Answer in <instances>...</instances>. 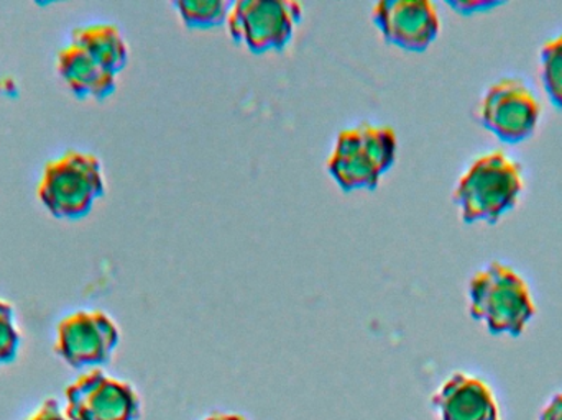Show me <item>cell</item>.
<instances>
[{
    "label": "cell",
    "mask_w": 562,
    "mask_h": 420,
    "mask_svg": "<svg viewBox=\"0 0 562 420\" xmlns=\"http://www.w3.org/2000/svg\"><path fill=\"white\" fill-rule=\"evenodd\" d=\"M524 191L521 167L505 151L479 157L456 184L454 203L468 224H495L517 206Z\"/></svg>",
    "instance_id": "3957f363"
},
{
    "label": "cell",
    "mask_w": 562,
    "mask_h": 420,
    "mask_svg": "<svg viewBox=\"0 0 562 420\" xmlns=\"http://www.w3.org/2000/svg\"><path fill=\"white\" fill-rule=\"evenodd\" d=\"M538 420H562V391L557 393L550 401L543 406Z\"/></svg>",
    "instance_id": "ac0fdd59"
},
{
    "label": "cell",
    "mask_w": 562,
    "mask_h": 420,
    "mask_svg": "<svg viewBox=\"0 0 562 420\" xmlns=\"http://www.w3.org/2000/svg\"><path fill=\"white\" fill-rule=\"evenodd\" d=\"M541 104L518 78H502L491 86L479 105V121L505 144H520L537 130Z\"/></svg>",
    "instance_id": "8992f818"
},
{
    "label": "cell",
    "mask_w": 562,
    "mask_h": 420,
    "mask_svg": "<svg viewBox=\"0 0 562 420\" xmlns=\"http://www.w3.org/2000/svg\"><path fill=\"white\" fill-rule=\"evenodd\" d=\"M206 420H223V415H214V416H211V418H207ZM233 420H247V419L240 418V416H233Z\"/></svg>",
    "instance_id": "d6986e66"
},
{
    "label": "cell",
    "mask_w": 562,
    "mask_h": 420,
    "mask_svg": "<svg viewBox=\"0 0 562 420\" xmlns=\"http://www.w3.org/2000/svg\"><path fill=\"white\" fill-rule=\"evenodd\" d=\"M501 3L497 0H449L448 5L462 15H472V13L487 12Z\"/></svg>",
    "instance_id": "2e32d148"
},
{
    "label": "cell",
    "mask_w": 562,
    "mask_h": 420,
    "mask_svg": "<svg viewBox=\"0 0 562 420\" xmlns=\"http://www.w3.org/2000/svg\"><path fill=\"white\" fill-rule=\"evenodd\" d=\"M119 342L121 330L104 310H78L56 327V353L76 370L105 365Z\"/></svg>",
    "instance_id": "52a82bcc"
},
{
    "label": "cell",
    "mask_w": 562,
    "mask_h": 420,
    "mask_svg": "<svg viewBox=\"0 0 562 420\" xmlns=\"http://www.w3.org/2000/svg\"><path fill=\"white\" fill-rule=\"evenodd\" d=\"M71 42L95 56L105 68L119 75L127 66L128 45L114 23H91L71 32Z\"/></svg>",
    "instance_id": "7c38bea8"
},
{
    "label": "cell",
    "mask_w": 562,
    "mask_h": 420,
    "mask_svg": "<svg viewBox=\"0 0 562 420\" xmlns=\"http://www.w3.org/2000/svg\"><path fill=\"white\" fill-rule=\"evenodd\" d=\"M20 342L22 337L16 327L15 309L7 300L0 299V366L15 362Z\"/></svg>",
    "instance_id": "9a60e30c"
},
{
    "label": "cell",
    "mask_w": 562,
    "mask_h": 420,
    "mask_svg": "<svg viewBox=\"0 0 562 420\" xmlns=\"http://www.w3.org/2000/svg\"><path fill=\"white\" fill-rule=\"evenodd\" d=\"M441 420H502L494 389L479 376L456 372L431 399Z\"/></svg>",
    "instance_id": "30bf717a"
},
{
    "label": "cell",
    "mask_w": 562,
    "mask_h": 420,
    "mask_svg": "<svg viewBox=\"0 0 562 420\" xmlns=\"http://www.w3.org/2000/svg\"><path fill=\"white\" fill-rule=\"evenodd\" d=\"M105 193L104 168L94 154L68 150L46 163L38 184V197L56 218L78 220Z\"/></svg>",
    "instance_id": "277c9868"
},
{
    "label": "cell",
    "mask_w": 562,
    "mask_h": 420,
    "mask_svg": "<svg viewBox=\"0 0 562 420\" xmlns=\"http://www.w3.org/2000/svg\"><path fill=\"white\" fill-rule=\"evenodd\" d=\"M29 420H69L63 415L61 406L56 399H46L42 408L35 412Z\"/></svg>",
    "instance_id": "e0dca14e"
},
{
    "label": "cell",
    "mask_w": 562,
    "mask_h": 420,
    "mask_svg": "<svg viewBox=\"0 0 562 420\" xmlns=\"http://www.w3.org/2000/svg\"><path fill=\"white\" fill-rule=\"evenodd\" d=\"M372 20L383 38L408 52H425L441 32V16L431 0H380Z\"/></svg>",
    "instance_id": "9c48e42d"
},
{
    "label": "cell",
    "mask_w": 562,
    "mask_h": 420,
    "mask_svg": "<svg viewBox=\"0 0 562 420\" xmlns=\"http://www.w3.org/2000/svg\"><path fill=\"white\" fill-rule=\"evenodd\" d=\"M541 79L551 104L562 109V33L541 48Z\"/></svg>",
    "instance_id": "5bb4252c"
},
{
    "label": "cell",
    "mask_w": 562,
    "mask_h": 420,
    "mask_svg": "<svg viewBox=\"0 0 562 420\" xmlns=\"http://www.w3.org/2000/svg\"><path fill=\"white\" fill-rule=\"evenodd\" d=\"M303 10L297 0H234L226 25L234 42L244 43L250 52L283 49Z\"/></svg>",
    "instance_id": "5b68a950"
},
{
    "label": "cell",
    "mask_w": 562,
    "mask_h": 420,
    "mask_svg": "<svg viewBox=\"0 0 562 420\" xmlns=\"http://www.w3.org/2000/svg\"><path fill=\"white\" fill-rule=\"evenodd\" d=\"M398 135L392 125L359 122L342 128L327 157V173L342 191L375 190L395 164Z\"/></svg>",
    "instance_id": "6da1fadb"
},
{
    "label": "cell",
    "mask_w": 562,
    "mask_h": 420,
    "mask_svg": "<svg viewBox=\"0 0 562 420\" xmlns=\"http://www.w3.org/2000/svg\"><path fill=\"white\" fill-rule=\"evenodd\" d=\"M469 314L492 336L520 337L537 316L527 281L501 261H492L469 281Z\"/></svg>",
    "instance_id": "7a4b0ae2"
},
{
    "label": "cell",
    "mask_w": 562,
    "mask_h": 420,
    "mask_svg": "<svg viewBox=\"0 0 562 420\" xmlns=\"http://www.w3.org/2000/svg\"><path fill=\"white\" fill-rule=\"evenodd\" d=\"M58 72L79 99L111 98L117 89V75L78 43L69 42L58 53Z\"/></svg>",
    "instance_id": "8fae6325"
},
{
    "label": "cell",
    "mask_w": 562,
    "mask_h": 420,
    "mask_svg": "<svg viewBox=\"0 0 562 420\" xmlns=\"http://www.w3.org/2000/svg\"><path fill=\"white\" fill-rule=\"evenodd\" d=\"M234 0H177L175 9L190 29H213L227 23Z\"/></svg>",
    "instance_id": "4fadbf2b"
},
{
    "label": "cell",
    "mask_w": 562,
    "mask_h": 420,
    "mask_svg": "<svg viewBox=\"0 0 562 420\" xmlns=\"http://www.w3.org/2000/svg\"><path fill=\"white\" fill-rule=\"evenodd\" d=\"M69 420H137L140 398L134 386L94 368L66 388Z\"/></svg>",
    "instance_id": "ba28073f"
}]
</instances>
